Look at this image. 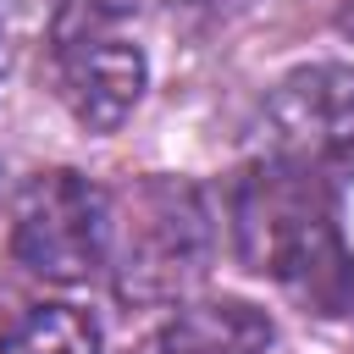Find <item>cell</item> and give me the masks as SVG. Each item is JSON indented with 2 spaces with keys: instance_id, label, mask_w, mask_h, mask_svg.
I'll return each instance as SVG.
<instances>
[{
  "instance_id": "obj_1",
  "label": "cell",
  "mask_w": 354,
  "mask_h": 354,
  "mask_svg": "<svg viewBox=\"0 0 354 354\" xmlns=\"http://www.w3.org/2000/svg\"><path fill=\"white\" fill-rule=\"evenodd\" d=\"M227 221L232 249L254 277H271L321 315H343L354 304V266L337 232L326 171L288 155L254 160L227 194Z\"/></svg>"
},
{
  "instance_id": "obj_2",
  "label": "cell",
  "mask_w": 354,
  "mask_h": 354,
  "mask_svg": "<svg viewBox=\"0 0 354 354\" xmlns=\"http://www.w3.org/2000/svg\"><path fill=\"white\" fill-rule=\"evenodd\" d=\"M111 266L122 304H171L210 271V210L194 183L144 177L111 199Z\"/></svg>"
},
{
  "instance_id": "obj_3",
  "label": "cell",
  "mask_w": 354,
  "mask_h": 354,
  "mask_svg": "<svg viewBox=\"0 0 354 354\" xmlns=\"http://www.w3.org/2000/svg\"><path fill=\"white\" fill-rule=\"evenodd\" d=\"M50 50L61 100L88 133H116L144 100L149 66L133 39V0H61Z\"/></svg>"
},
{
  "instance_id": "obj_4",
  "label": "cell",
  "mask_w": 354,
  "mask_h": 354,
  "mask_svg": "<svg viewBox=\"0 0 354 354\" xmlns=\"http://www.w3.org/2000/svg\"><path fill=\"white\" fill-rule=\"evenodd\" d=\"M11 254L44 282H88L111 266V194L83 171H39L11 205Z\"/></svg>"
},
{
  "instance_id": "obj_5",
  "label": "cell",
  "mask_w": 354,
  "mask_h": 354,
  "mask_svg": "<svg viewBox=\"0 0 354 354\" xmlns=\"http://www.w3.org/2000/svg\"><path fill=\"white\" fill-rule=\"evenodd\" d=\"M266 122L277 133V155L315 171L354 166V66L310 61L282 72L266 94Z\"/></svg>"
},
{
  "instance_id": "obj_6",
  "label": "cell",
  "mask_w": 354,
  "mask_h": 354,
  "mask_svg": "<svg viewBox=\"0 0 354 354\" xmlns=\"http://www.w3.org/2000/svg\"><path fill=\"white\" fill-rule=\"evenodd\" d=\"M271 315L249 299H194L177 304L171 321L149 337V354H266L271 348Z\"/></svg>"
},
{
  "instance_id": "obj_7",
  "label": "cell",
  "mask_w": 354,
  "mask_h": 354,
  "mask_svg": "<svg viewBox=\"0 0 354 354\" xmlns=\"http://www.w3.org/2000/svg\"><path fill=\"white\" fill-rule=\"evenodd\" d=\"M0 354H100V321L77 304H28L0 326Z\"/></svg>"
},
{
  "instance_id": "obj_8",
  "label": "cell",
  "mask_w": 354,
  "mask_h": 354,
  "mask_svg": "<svg viewBox=\"0 0 354 354\" xmlns=\"http://www.w3.org/2000/svg\"><path fill=\"white\" fill-rule=\"evenodd\" d=\"M337 33L354 39V0H337Z\"/></svg>"
},
{
  "instance_id": "obj_9",
  "label": "cell",
  "mask_w": 354,
  "mask_h": 354,
  "mask_svg": "<svg viewBox=\"0 0 354 354\" xmlns=\"http://www.w3.org/2000/svg\"><path fill=\"white\" fill-rule=\"evenodd\" d=\"M6 66H11V44H6V22H0V77H6Z\"/></svg>"
},
{
  "instance_id": "obj_10",
  "label": "cell",
  "mask_w": 354,
  "mask_h": 354,
  "mask_svg": "<svg viewBox=\"0 0 354 354\" xmlns=\"http://www.w3.org/2000/svg\"><path fill=\"white\" fill-rule=\"evenodd\" d=\"M144 354H149V348H144Z\"/></svg>"
}]
</instances>
